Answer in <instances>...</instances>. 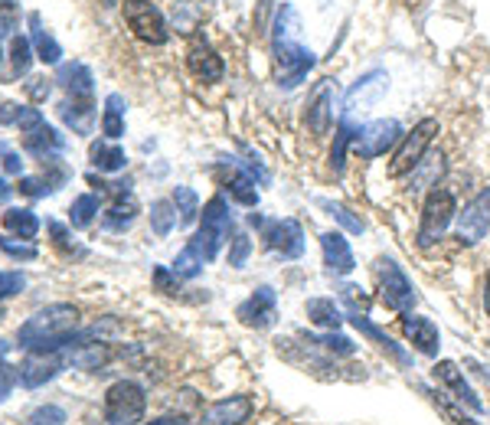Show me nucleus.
I'll return each instance as SVG.
<instances>
[{
	"label": "nucleus",
	"instance_id": "f257e3e1",
	"mask_svg": "<svg viewBox=\"0 0 490 425\" xmlns=\"http://www.w3.org/2000/svg\"><path fill=\"white\" fill-rule=\"evenodd\" d=\"M278 343V357L291 363L294 370H301V373H310L314 380H324V383H363L367 380V370L363 367H340L337 357H330L327 351L314 347L301 337V341H294V337H281Z\"/></svg>",
	"mask_w": 490,
	"mask_h": 425
},
{
	"label": "nucleus",
	"instance_id": "f03ea898",
	"mask_svg": "<svg viewBox=\"0 0 490 425\" xmlns=\"http://www.w3.org/2000/svg\"><path fill=\"white\" fill-rule=\"evenodd\" d=\"M314 65V53L304 49L298 43V14H294L291 4L278 10V24H275V73L278 85L294 89L298 82H304V75L310 73Z\"/></svg>",
	"mask_w": 490,
	"mask_h": 425
},
{
	"label": "nucleus",
	"instance_id": "7ed1b4c3",
	"mask_svg": "<svg viewBox=\"0 0 490 425\" xmlns=\"http://www.w3.org/2000/svg\"><path fill=\"white\" fill-rule=\"evenodd\" d=\"M75 324H79V311L73 304H49L20 327L16 341L26 351H63L73 341Z\"/></svg>",
	"mask_w": 490,
	"mask_h": 425
},
{
	"label": "nucleus",
	"instance_id": "20e7f679",
	"mask_svg": "<svg viewBox=\"0 0 490 425\" xmlns=\"http://www.w3.org/2000/svg\"><path fill=\"white\" fill-rule=\"evenodd\" d=\"M229 232H232V216H229L226 196H212L210 203L203 206V226L196 229V236L187 242V249L206 265V262H212L220 255Z\"/></svg>",
	"mask_w": 490,
	"mask_h": 425
},
{
	"label": "nucleus",
	"instance_id": "39448f33",
	"mask_svg": "<svg viewBox=\"0 0 490 425\" xmlns=\"http://www.w3.org/2000/svg\"><path fill=\"white\" fill-rule=\"evenodd\" d=\"M457 216V203L455 193L445 187H432L428 196H425L422 206V220H418V249H432L445 232H448L451 220Z\"/></svg>",
	"mask_w": 490,
	"mask_h": 425
},
{
	"label": "nucleus",
	"instance_id": "423d86ee",
	"mask_svg": "<svg viewBox=\"0 0 490 425\" xmlns=\"http://www.w3.org/2000/svg\"><path fill=\"white\" fill-rule=\"evenodd\" d=\"M147 392L134 380H118L105 392V422L108 425H138L144 419Z\"/></svg>",
	"mask_w": 490,
	"mask_h": 425
},
{
	"label": "nucleus",
	"instance_id": "0eeeda50",
	"mask_svg": "<svg viewBox=\"0 0 490 425\" xmlns=\"http://www.w3.org/2000/svg\"><path fill=\"white\" fill-rule=\"evenodd\" d=\"M435 134H438V122H435V118H422L408 134H402L399 147L392 151L389 177H406V173L416 171L418 163H422V157L428 154Z\"/></svg>",
	"mask_w": 490,
	"mask_h": 425
},
{
	"label": "nucleus",
	"instance_id": "6e6552de",
	"mask_svg": "<svg viewBox=\"0 0 490 425\" xmlns=\"http://www.w3.org/2000/svg\"><path fill=\"white\" fill-rule=\"evenodd\" d=\"M373 272L376 282H379V294H383L386 308H392L396 314H408V311L416 308V288L406 278V272L396 265V259H389V255L376 259Z\"/></svg>",
	"mask_w": 490,
	"mask_h": 425
},
{
	"label": "nucleus",
	"instance_id": "1a4fd4ad",
	"mask_svg": "<svg viewBox=\"0 0 490 425\" xmlns=\"http://www.w3.org/2000/svg\"><path fill=\"white\" fill-rule=\"evenodd\" d=\"M122 10H124V20H128L131 33H134L141 43H151V46L167 43L171 30H167V20H163V14L157 10V4H151V0H122Z\"/></svg>",
	"mask_w": 490,
	"mask_h": 425
},
{
	"label": "nucleus",
	"instance_id": "9d476101",
	"mask_svg": "<svg viewBox=\"0 0 490 425\" xmlns=\"http://www.w3.org/2000/svg\"><path fill=\"white\" fill-rule=\"evenodd\" d=\"M455 236L461 245H477L490 232V187L481 190L471 203L455 216Z\"/></svg>",
	"mask_w": 490,
	"mask_h": 425
},
{
	"label": "nucleus",
	"instance_id": "9b49d317",
	"mask_svg": "<svg viewBox=\"0 0 490 425\" xmlns=\"http://www.w3.org/2000/svg\"><path fill=\"white\" fill-rule=\"evenodd\" d=\"M69 367V351H30L26 360L20 363V383L26 390H36V386H46L53 376H59Z\"/></svg>",
	"mask_w": 490,
	"mask_h": 425
},
{
	"label": "nucleus",
	"instance_id": "f8f14e48",
	"mask_svg": "<svg viewBox=\"0 0 490 425\" xmlns=\"http://www.w3.org/2000/svg\"><path fill=\"white\" fill-rule=\"evenodd\" d=\"M402 141V124L396 118H379V122H369L367 128L357 134V154L363 161H376L383 157L386 151L399 147Z\"/></svg>",
	"mask_w": 490,
	"mask_h": 425
},
{
	"label": "nucleus",
	"instance_id": "ddd939ff",
	"mask_svg": "<svg viewBox=\"0 0 490 425\" xmlns=\"http://www.w3.org/2000/svg\"><path fill=\"white\" fill-rule=\"evenodd\" d=\"M261 239L281 259H298L304 252V229L298 220H265Z\"/></svg>",
	"mask_w": 490,
	"mask_h": 425
},
{
	"label": "nucleus",
	"instance_id": "4468645a",
	"mask_svg": "<svg viewBox=\"0 0 490 425\" xmlns=\"http://www.w3.org/2000/svg\"><path fill=\"white\" fill-rule=\"evenodd\" d=\"M236 318L242 321L245 327H255V331H265L278 321V298L269 285L255 288L249 298L236 308Z\"/></svg>",
	"mask_w": 490,
	"mask_h": 425
},
{
	"label": "nucleus",
	"instance_id": "2eb2a0df",
	"mask_svg": "<svg viewBox=\"0 0 490 425\" xmlns=\"http://www.w3.org/2000/svg\"><path fill=\"white\" fill-rule=\"evenodd\" d=\"M255 402L252 396H226V400H216L203 409V425H245L252 419Z\"/></svg>",
	"mask_w": 490,
	"mask_h": 425
},
{
	"label": "nucleus",
	"instance_id": "dca6fc26",
	"mask_svg": "<svg viewBox=\"0 0 490 425\" xmlns=\"http://www.w3.org/2000/svg\"><path fill=\"white\" fill-rule=\"evenodd\" d=\"M435 380H438L461 406H467L471 412H484V402L477 400V392H474L471 383L465 380V370L457 367L455 360H438V363H435Z\"/></svg>",
	"mask_w": 490,
	"mask_h": 425
},
{
	"label": "nucleus",
	"instance_id": "f3484780",
	"mask_svg": "<svg viewBox=\"0 0 490 425\" xmlns=\"http://www.w3.org/2000/svg\"><path fill=\"white\" fill-rule=\"evenodd\" d=\"M402 331H406V341L416 347L422 357H438L441 334L435 327L432 318H422V314H406L402 318Z\"/></svg>",
	"mask_w": 490,
	"mask_h": 425
},
{
	"label": "nucleus",
	"instance_id": "a211bd4d",
	"mask_svg": "<svg viewBox=\"0 0 490 425\" xmlns=\"http://www.w3.org/2000/svg\"><path fill=\"white\" fill-rule=\"evenodd\" d=\"M320 249H324V265L330 275H350L357 269V259H353L350 242L343 239V232H324L320 236Z\"/></svg>",
	"mask_w": 490,
	"mask_h": 425
},
{
	"label": "nucleus",
	"instance_id": "6ab92c4d",
	"mask_svg": "<svg viewBox=\"0 0 490 425\" xmlns=\"http://www.w3.org/2000/svg\"><path fill=\"white\" fill-rule=\"evenodd\" d=\"M304 122L314 134H327L330 131V122H334V89H330V82H320L314 95L308 102V112H304Z\"/></svg>",
	"mask_w": 490,
	"mask_h": 425
},
{
	"label": "nucleus",
	"instance_id": "aec40b11",
	"mask_svg": "<svg viewBox=\"0 0 490 425\" xmlns=\"http://www.w3.org/2000/svg\"><path fill=\"white\" fill-rule=\"evenodd\" d=\"M347 318H350V324L357 327L359 334L367 337L369 343H376V347H379V351H383L386 357H389V360H396V363H399V367H408V353L402 351L399 343L392 341L389 334H383V331H379V327H376L373 321H369V314H359V311H347Z\"/></svg>",
	"mask_w": 490,
	"mask_h": 425
},
{
	"label": "nucleus",
	"instance_id": "412c9836",
	"mask_svg": "<svg viewBox=\"0 0 490 425\" xmlns=\"http://www.w3.org/2000/svg\"><path fill=\"white\" fill-rule=\"evenodd\" d=\"M187 63H190V73L196 75V79H203V82H220L222 79V59L220 53L210 46L206 40H196L193 46H190L187 53Z\"/></svg>",
	"mask_w": 490,
	"mask_h": 425
},
{
	"label": "nucleus",
	"instance_id": "4be33fe9",
	"mask_svg": "<svg viewBox=\"0 0 490 425\" xmlns=\"http://www.w3.org/2000/svg\"><path fill=\"white\" fill-rule=\"evenodd\" d=\"M24 147L30 151V154L40 157V161H53L56 154H63L65 141H63V134L53 128V124L43 122L40 128L26 131V134H24Z\"/></svg>",
	"mask_w": 490,
	"mask_h": 425
},
{
	"label": "nucleus",
	"instance_id": "5701e85b",
	"mask_svg": "<svg viewBox=\"0 0 490 425\" xmlns=\"http://www.w3.org/2000/svg\"><path fill=\"white\" fill-rule=\"evenodd\" d=\"M386 73H379V69H376V73H369V75H363V79L357 82V85H353L350 92H347V114H353L357 112V108H367V105H373L376 98L383 95L386 92Z\"/></svg>",
	"mask_w": 490,
	"mask_h": 425
},
{
	"label": "nucleus",
	"instance_id": "b1692460",
	"mask_svg": "<svg viewBox=\"0 0 490 425\" xmlns=\"http://www.w3.org/2000/svg\"><path fill=\"white\" fill-rule=\"evenodd\" d=\"M222 183H226L229 196H232L236 203H242V206L259 203V190H255L252 173H245V171H239V167H232V163H226V167H222Z\"/></svg>",
	"mask_w": 490,
	"mask_h": 425
},
{
	"label": "nucleus",
	"instance_id": "393cba45",
	"mask_svg": "<svg viewBox=\"0 0 490 425\" xmlns=\"http://www.w3.org/2000/svg\"><path fill=\"white\" fill-rule=\"evenodd\" d=\"M56 82L63 85L65 92L73 98H92V73L89 65L82 63H63L59 65V75Z\"/></svg>",
	"mask_w": 490,
	"mask_h": 425
},
{
	"label": "nucleus",
	"instance_id": "a878e982",
	"mask_svg": "<svg viewBox=\"0 0 490 425\" xmlns=\"http://www.w3.org/2000/svg\"><path fill=\"white\" fill-rule=\"evenodd\" d=\"M30 43H33V49H36V59H43L46 65H59V59H63V46H59V43L43 30L40 14H30Z\"/></svg>",
	"mask_w": 490,
	"mask_h": 425
},
{
	"label": "nucleus",
	"instance_id": "bb28decb",
	"mask_svg": "<svg viewBox=\"0 0 490 425\" xmlns=\"http://www.w3.org/2000/svg\"><path fill=\"white\" fill-rule=\"evenodd\" d=\"M59 118H63L75 134H89L92 131V122H95V108H92L89 98H79V102H63L59 105Z\"/></svg>",
	"mask_w": 490,
	"mask_h": 425
},
{
	"label": "nucleus",
	"instance_id": "cd10ccee",
	"mask_svg": "<svg viewBox=\"0 0 490 425\" xmlns=\"http://www.w3.org/2000/svg\"><path fill=\"white\" fill-rule=\"evenodd\" d=\"M304 311H308L310 324L324 327V331H337V327L343 324V311L334 298H310Z\"/></svg>",
	"mask_w": 490,
	"mask_h": 425
},
{
	"label": "nucleus",
	"instance_id": "c85d7f7f",
	"mask_svg": "<svg viewBox=\"0 0 490 425\" xmlns=\"http://www.w3.org/2000/svg\"><path fill=\"white\" fill-rule=\"evenodd\" d=\"M92 167H98L102 173H114V171H124V163H128V154H124L118 144H105V141H98L92 144Z\"/></svg>",
	"mask_w": 490,
	"mask_h": 425
},
{
	"label": "nucleus",
	"instance_id": "c756f323",
	"mask_svg": "<svg viewBox=\"0 0 490 425\" xmlns=\"http://www.w3.org/2000/svg\"><path fill=\"white\" fill-rule=\"evenodd\" d=\"M308 343H314V347H320V351H327L330 357H343V360H350L353 353H357V343L350 341V337H343L340 331H327V334L320 337H308L301 334Z\"/></svg>",
	"mask_w": 490,
	"mask_h": 425
},
{
	"label": "nucleus",
	"instance_id": "7c9ffc66",
	"mask_svg": "<svg viewBox=\"0 0 490 425\" xmlns=\"http://www.w3.org/2000/svg\"><path fill=\"white\" fill-rule=\"evenodd\" d=\"M102 134L108 141H118L124 134V98L108 95L105 98V114H102Z\"/></svg>",
	"mask_w": 490,
	"mask_h": 425
},
{
	"label": "nucleus",
	"instance_id": "2f4dec72",
	"mask_svg": "<svg viewBox=\"0 0 490 425\" xmlns=\"http://www.w3.org/2000/svg\"><path fill=\"white\" fill-rule=\"evenodd\" d=\"M4 226L20 239H36V232H40V220H36L33 210H7L4 212Z\"/></svg>",
	"mask_w": 490,
	"mask_h": 425
},
{
	"label": "nucleus",
	"instance_id": "473e14b6",
	"mask_svg": "<svg viewBox=\"0 0 490 425\" xmlns=\"http://www.w3.org/2000/svg\"><path fill=\"white\" fill-rule=\"evenodd\" d=\"M134 216H138V203L134 200H124V196H118L112 203V210L105 212V226L112 229V232H122V229H128L131 222H134Z\"/></svg>",
	"mask_w": 490,
	"mask_h": 425
},
{
	"label": "nucleus",
	"instance_id": "72a5a7b5",
	"mask_svg": "<svg viewBox=\"0 0 490 425\" xmlns=\"http://www.w3.org/2000/svg\"><path fill=\"white\" fill-rule=\"evenodd\" d=\"M177 206L173 200H154L151 203V229H154L157 236H171V229L177 226Z\"/></svg>",
	"mask_w": 490,
	"mask_h": 425
},
{
	"label": "nucleus",
	"instance_id": "f704fd0d",
	"mask_svg": "<svg viewBox=\"0 0 490 425\" xmlns=\"http://www.w3.org/2000/svg\"><path fill=\"white\" fill-rule=\"evenodd\" d=\"M418 390H422V392H425V396H428V400H432V406H435V409H438L441 416L448 419V422H451V425H484V422H477V419H471V416H467L465 409H457V406H451V402H448V400H445V396H441V392H438V390H428V386H418Z\"/></svg>",
	"mask_w": 490,
	"mask_h": 425
},
{
	"label": "nucleus",
	"instance_id": "c9c22d12",
	"mask_svg": "<svg viewBox=\"0 0 490 425\" xmlns=\"http://www.w3.org/2000/svg\"><path fill=\"white\" fill-rule=\"evenodd\" d=\"M98 212V196L95 193H82L73 200V206H69V222H73L75 229H89L92 220H95Z\"/></svg>",
	"mask_w": 490,
	"mask_h": 425
},
{
	"label": "nucleus",
	"instance_id": "e433bc0d",
	"mask_svg": "<svg viewBox=\"0 0 490 425\" xmlns=\"http://www.w3.org/2000/svg\"><path fill=\"white\" fill-rule=\"evenodd\" d=\"M441 167H445V163H441V154H432V157L425 154L422 163H418L416 171H412V177H408V190L416 193V190H422V187H438L432 180H435V173H441Z\"/></svg>",
	"mask_w": 490,
	"mask_h": 425
},
{
	"label": "nucleus",
	"instance_id": "4c0bfd02",
	"mask_svg": "<svg viewBox=\"0 0 490 425\" xmlns=\"http://www.w3.org/2000/svg\"><path fill=\"white\" fill-rule=\"evenodd\" d=\"M353 138H357V134H353L350 122H340V128H337V134H334V147H330V167H334V173H343L347 147H350Z\"/></svg>",
	"mask_w": 490,
	"mask_h": 425
},
{
	"label": "nucleus",
	"instance_id": "58836bf2",
	"mask_svg": "<svg viewBox=\"0 0 490 425\" xmlns=\"http://www.w3.org/2000/svg\"><path fill=\"white\" fill-rule=\"evenodd\" d=\"M173 206H177L180 222H183V226H190V222L196 220V212H200V200H196V193L190 187L173 190Z\"/></svg>",
	"mask_w": 490,
	"mask_h": 425
},
{
	"label": "nucleus",
	"instance_id": "ea45409f",
	"mask_svg": "<svg viewBox=\"0 0 490 425\" xmlns=\"http://www.w3.org/2000/svg\"><path fill=\"white\" fill-rule=\"evenodd\" d=\"M320 206H324V210L330 212V216H334V220L340 222L347 232H363V220H359V216H353V212L347 210L343 203H334V200H320Z\"/></svg>",
	"mask_w": 490,
	"mask_h": 425
},
{
	"label": "nucleus",
	"instance_id": "a19ab883",
	"mask_svg": "<svg viewBox=\"0 0 490 425\" xmlns=\"http://www.w3.org/2000/svg\"><path fill=\"white\" fill-rule=\"evenodd\" d=\"M10 59H14L16 73L24 75L33 63V43L26 40V36H14V43H10Z\"/></svg>",
	"mask_w": 490,
	"mask_h": 425
},
{
	"label": "nucleus",
	"instance_id": "79ce46f5",
	"mask_svg": "<svg viewBox=\"0 0 490 425\" xmlns=\"http://www.w3.org/2000/svg\"><path fill=\"white\" fill-rule=\"evenodd\" d=\"M200 269H203V262L196 259L190 249H183V252L173 259V275H177V278H196V275H200Z\"/></svg>",
	"mask_w": 490,
	"mask_h": 425
},
{
	"label": "nucleus",
	"instance_id": "37998d69",
	"mask_svg": "<svg viewBox=\"0 0 490 425\" xmlns=\"http://www.w3.org/2000/svg\"><path fill=\"white\" fill-rule=\"evenodd\" d=\"M249 252H252V239L242 236V232L232 236V245H229V265H232V269H242Z\"/></svg>",
	"mask_w": 490,
	"mask_h": 425
},
{
	"label": "nucleus",
	"instance_id": "c03bdc74",
	"mask_svg": "<svg viewBox=\"0 0 490 425\" xmlns=\"http://www.w3.org/2000/svg\"><path fill=\"white\" fill-rule=\"evenodd\" d=\"M343 304H347V311H359V314H369V298L363 294V288L357 285H343Z\"/></svg>",
	"mask_w": 490,
	"mask_h": 425
},
{
	"label": "nucleus",
	"instance_id": "a18cd8bd",
	"mask_svg": "<svg viewBox=\"0 0 490 425\" xmlns=\"http://www.w3.org/2000/svg\"><path fill=\"white\" fill-rule=\"evenodd\" d=\"M30 425H65V412L59 406H40L30 416Z\"/></svg>",
	"mask_w": 490,
	"mask_h": 425
},
{
	"label": "nucleus",
	"instance_id": "49530a36",
	"mask_svg": "<svg viewBox=\"0 0 490 425\" xmlns=\"http://www.w3.org/2000/svg\"><path fill=\"white\" fill-rule=\"evenodd\" d=\"M0 249L10 255V259H36V245H26V242H14V239H7V236H0Z\"/></svg>",
	"mask_w": 490,
	"mask_h": 425
},
{
	"label": "nucleus",
	"instance_id": "de8ad7c7",
	"mask_svg": "<svg viewBox=\"0 0 490 425\" xmlns=\"http://www.w3.org/2000/svg\"><path fill=\"white\" fill-rule=\"evenodd\" d=\"M16 383H20V370L10 367V363H4V360H0V402H4V400L10 396V392H14Z\"/></svg>",
	"mask_w": 490,
	"mask_h": 425
},
{
	"label": "nucleus",
	"instance_id": "09e8293b",
	"mask_svg": "<svg viewBox=\"0 0 490 425\" xmlns=\"http://www.w3.org/2000/svg\"><path fill=\"white\" fill-rule=\"evenodd\" d=\"M53 183L49 180H43V177H24L20 180V193H26V196H46V193H53Z\"/></svg>",
	"mask_w": 490,
	"mask_h": 425
},
{
	"label": "nucleus",
	"instance_id": "8fccbe9b",
	"mask_svg": "<svg viewBox=\"0 0 490 425\" xmlns=\"http://www.w3.org/2000/svg\"><path fill=\"white\" fill-rule=\"evenodd\" d=\"M26 285V278L20 272H0V298H10Z\"/></svg>",
	"mask_w": 490,
	"mask_h": 425
},
{
	"label": "nucleus",
	"instance_id": "3c124183",
	"mask_svg": "<svg viewBox=\"0 0 490 425\" xmlns=\"http://www.w3.org/2000/svg\"><path fill=\"white\" fill-rule=\"evenodd\" d=\"M154 285H157V292L173 294V292H177V275H173L171 269H163V265H157V269H154Z\"/></svg>",
	"mask_w": 490,
	"mask_h": 425
},
{
	"label": "nucleus",
	"instance_id": "603ef678",
	"mask_svg": "<svg viewBox=\"0 0 490 425\" xmlns=\"http://www.w3.org/2000/svg\"><path fill=\"white\" fill-rule=\"evenodd\" d=\"M49 232H53V239H56V245H63L65 252H73V255H85L82 249H75L73 242H69V232H65L63 222H49Z\"/></svg>",
	"mask_w": 490,
	"mask_h": 425
},
{
	"label": "nucleus",
	"instance_id": "864d4df0",
	"mask_svg": "<svg viewBox=\"0 0 490 425\" xmlns=\"http://www.w3.org/2000/svg\"><path fill=\"white\" fill-rule=\"evenodd\" d=\"M0 157H4V171H7V173H20V171H24V161H20V154H16V151L0 147Z\"/></svg>",
	"mask_w": 490,
	"mask_h": 425
},
{
	"label": "nucleus",
	"instance_id": "5fc2aeb1",
	"mask_svg": "<svg viewBox=\"0 0 490 425\" xmlns=\"http://www.w3.org/2000/svg\"><path fill=\"white\" fill-rule=\"evenodd\" d=\"M20 112H24V105H14V102H7V105H0V122L16 124V122H20Z\"/></svg>",
	"mask_w": 490,
	"mask_h": 425
},
{
	"label": "nucleus",
	"instance_id": "6e6d98bb",
	"mask_svg": "<svg viewBox=\"0 0 490 425\" xmlns=\"http://www.w3.org/2000/svg\"><path fill=\"white\" fill-rule=\"evenodd\" d=\"M26 92H30L36 102H43V98L49 95V82L46 79H30V85H26Z\"/></svg>",
	"mask_w": 490,
	"mask_h": 425
},
{
	"label": "nucleus",
	"instance_id": "4d7b16f0",
	"mask_svg": "<svg viewBox=\"0 0 490 425\" xmlns=\"http://www.w3.org/2000/svg\"><path fill=\"white\" fill-rule=\"evenodd\" d=\"M269 7L271 0H259V16H255V30L265 33V16H269Z\"/></svg>",
	"mask_w": 490,
	"mask_h": 425
},
{
	"label": "nucleus",
	"instance_id": "13d9d810",
	"mask_svg": "<svg viewBox=\"0 0 490 425\" xmlns=\"http://www.w3.org/2000/svg\"><path fill=\"white\" fill-rule=\"evenodd\" d=\"M147 425H190L187 416H161L154 419V422H147Z\"/></svg>",
	"mask_w": 490,
	"mask_h": 425
},
{
	"label": "nucleus",
	"instance_id": "bf43d9fd",
	"mask_svg": "<svg viewBox=\"0 0 490 425\" xmlns=\"http://www.w3.org/2000/svg\"><path fill=\"white\" fill-rule=\"evenodd\" d=\"M10 193H14V187H10L7 180L0 177V203H4V200H10Z\"/></svg>",
	"mask_w": 490,
	"mask_h": 425
},
{
	"label": "nucleus",
	"instance_id": "052dcab7",
	"mask_svg": "<svg viewBox=\"0 0 490 425\" xmlns=\"http://www.w3.org/2000/svg\"><path fill=\"white\" fill-rule=\"evenodd\" d=\"M484 311H487L490 318V272H487V285H484Z\"/></svg>",
	"mask_w": 490,
	"mask_h": 425
},
{
	"label": "nucleus",
	"instance_id": "680f3d73",
	"mask_svg": "<svg viewBox=\"0 0 490 425\" xmlns=\"http://www.w3.org/2000/svg\"><path fill=\"white\" fill-rule=\"evenodd\" d=\"M10 26H14V20H7V16H0V36H4V33H10Z\"/></svg>",
	"mask_w": 490,
	"mask_h": 425
},
{
	"label": "nucleus",
	"instance_id": "e2e57ef3",
	"mask_svg": "<svg viewBox=\"0 0 490 425\" xmlns=\"http://www.w3.org/2000/svg\"><path fill=\"white\" fill-rule=\"evenodd\" d=\"M7 353H10V343L4 341V337H0V357H7Z\"/></svg>",
	"mask_w": 490,
	"mask_h": 425
},
{
	"label": "nucleus",
	"instance_id": "0e129e2a",
	"mask_svg": "<svg viewBox=\"0 0 490 425\" xmlns=\"http://www.w3.org/2000/svg\"><path fill=\"white\" fill-rule=\"evenodd\" d=\"M102 4H105V7H114V4H122V0H102Z\"/></svg>",
	"mask_w": 490,
	"mask_h": 425
},
{
	"label": "nucleus",
	"instance_id": "69168bd1",
	"mask_svg": "<svg viewBox=\"0 0 490 425\" xmlns=\"http://www.w3.org/2000/svg\"><path fill=\"white\" fill-rule=\"evenodd\" d=\"M0 63H4V53H0Z\"/></svg>",
	"mask_w": 490,
	"mask_h": 425
},
{
	"label": "nucleus",
	"instance_id": "338daca9",
	"mask_svg": "<svg viewBox=\"0 0 490 425\" xmlns=\"http://www.w3.org/2000/svg\"><path fill=\"white\" fill-rule=\"evenodd\" d=\"M0 318H4V311H0Z\"/></svg>",
	"mask_w": 490,
	"mask_h": 425
}]
</instances>
